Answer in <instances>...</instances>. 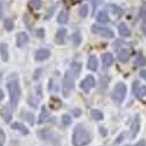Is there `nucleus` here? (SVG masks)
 Returning a JSON list of instances; mask_svg holds the SVG:
<instances>
[{"instance_id":"20e7f679","label":"nucleus","mask_w":146,"mask_h":146,"mask_svg":"<svg viewBox=\"0 0 146 146\" xmlns=\"http://www.w3.org/2000/svg\"><path fill=\"white\" fill-rule=\"evenodd\" d=\"M74 89V75L71 74V71L68 70L66 71L63 81H62V92L64 97H68L70 92Z\"/></svg>"},{"instance_id":"6ab92c4d","label":"nucleus","mask_w":146,"mask_h":146,"mask_svg":"<svg viewBox=\"0 0 146 146\" xmlns=\"http://www.w3.org/2000/svg\"><path fill=\"white\" fill-rule=\"evenodd\" d=\"M49 118V111L47 110V108L43 105L41 108V113H40V117H39V124H42L44 121Z\"/></svg>"},{"instance_id":"ddd939ff","label":"nucleus","mask_w":146,"mask_h":146,"mask_svg":"<svg viewBox=\"0 0 146 146\" xmlns=\"http://www.w3.org/2000/svg\"><path fill=\"white\" fill-rule=\"evenodd\" d=\"M118 32H119V35L123 36V38H129V36H131V31L129 29V27H127V25L125 22L119 23Z\"/></svg>"},{"instance_id":"4468645a","label":"nucleus","mask_w":146,"mask_h":146,"mask_svg":"<svg viewBox=\"0 0 146 146\" xmlns=\"http://www.w3.org/2000/svg\"><path fill=\"white\" fill-rule=\"evenodd\" d=\"M102 62H103V66L104 68H108L110 67L112 63H113V56L111 53H105L102 55Z\"/></svg>"},{"instance_id":"1a4fd4ad","label":"nucleus","mask_w":146,"mask_h":146,"mask_svg":"<svg viewBox=\"0 0 146 146\" xmlns=\"http://www.w3.org/2000/svg\"><path fill=\"white\" fill-rule=\"evenodd\" d=\"M133 92L138 97V98H143L144 96H146V87L139 86V82L136 81L133 83Z\"/></svg>"},{"instance_id":"2f4dec72","label":"nucleus","mask_w":146,"mask_h":146,"mask_svg":"<svg viewBox=\"0 0 146 146\" xmlns=\"http://www.w3.org/2000/svg\"><path fill=\"white\" fill-rule=\"evenodd\" d=\"M62 123L64 125H69L71 123V118L69 117V115H63L62 116Z\"/></svg>"},{"instance_id":"f03ea898","label":"nucleus","mask_w":146,"mask_h":146,"mask_svg":"<svg viewBox=\"0 0 146 146\" xmlns=\"http://www.w3.org/2000/svg\"><path fill=\"white\" fill-rule=\"evenodd\" d=\"M7 89L9 92V100H11V106L15 109L18 106V103L20 101L21 97V89H20V84L18 80L9 81L7 83Z\"/></svg>"},{"instance_id":"f8f14e48","label":"nucleus","mask_w":146,"mask_h":146,"mask_svg":"<svg viewBox=\"0 0 146 146\" xmlns=\"http://www.w3.org/2000/svg\"><path fill=\"white\" fill-rule=\"evenodd\" d=\"M11 127L13 129V130H15V131H18L19 133H21V135H28L29 133V130L23 125V124H21V123H19V121H15V123H13L11 125Z\"/></svg>"},{"instance_id":"0eeeda50","label":"nucleus","mask_w":146,"mask_h":146,"mask_svg":"<svg viewBox=\"0 0 146 146\" xmlns=\"http://www.w3.org/2000/svg\"><path fill=\"white\" fill-rule=\"evenodd\" d=\"M140 130V116L137 113L135 116V119H133L132 124H131V138H136L138 132Z\"/></svg>"},{"instance_id":"72a5a7b5","label":"nucleus","mask_w":146,"mask_h":146,"mask_svg":"<svg viewBox=\"0 0 146 146\" xmlns=\"http://www.w3.org/2000/svg\"><path fill=\"white\" fill-rule=\"evenodd\" d=\"M139 17H140L141 19H146V7H143V8L140 9V12H139Z\"/></svg>"},{"instance_id":"6e6552de","label":"nucleus","mask_w":146,"mask_h":146,"mask_svg":"<svg viewBox=\"0 0 146 146\" xmlns=\"http://www.w3.org/2000/svg\"><path fill=\"white\" fill-rule=\"evenodd\" d=\"M49 57H50V52L46 49V48H41V49L36 50V53H35V60L38 61V62H42V61L49 58Z\"/></svg>"},{"instance_id":"9b49d317","label":"nucleus","mask_w":146,"mask_h":146,"mask_svg":"<svg viewBox=\"0 0 146 146\" xmlns=\"http://www.w3.org/2000/svg\"><path fill=\"white\" fill-rule=\"evenodd\" d=\"M28 35L26 34V33H23V32H21V33H18V35H17V46L18 47H23V46H26L27 43H28Z\"/></svg>"},{"instance_id":"b1692460","label":"nucleus","mask_w":146,"mask_h":146,"mask_svg":"<svg viewBox=\"0 0 146 146\" xmlns=\"http://www.w3.org/2000/svg\"><path fill=\"white\" fill-rule=\"evenodd\" d=\"M136 64L138 67H143L146 64V58L144 57V55L141 53H138V55L136 56Z\"/></svg>"},{"instance_id":"423d86ee","label":"nucleus","mask_w":146,"mask_h":146,"mask_svg":"<svg viewBox=\"0 0 146 146\" xmlns=\"http://www.w3.org/2000/svg\"><path fill=\"white\" fill-rule=\"evenodd\" d=\"M95 86H96V81H95L92 75L86 76V77H84V80L81 82V88L86 92H89L91 90V88H94Z\"/></svg>"},{"instance_id":"39448f33","label":"nucleus","mask_w":146,"mask_h":146,"mask_svg":"<svg viewBox=\"0 0 146 146\" xmlns=\"http://www.w3.org/2000/svg\"><path fill=\"white\" fill-rule=\"evenodd\" d=\"M91 32L100 35V36H103V38H108V39H112L115 38V33L108 27H103V26H100V25H92L91 26Z\"/></svg>"},{"instance_id":"aec40b11","label":"nucleus","mask_w":146,"mask_h":146,"mask_svg":"<svg viewBox=\"0 0 146 146\" xmlns=\"http://www.w3.org/2000/svg\"><path fill=\"white\" fill-rule=\"evenodd\" d=\"M97 21H98L100 23H108L109 21H110V18H109L108 13L105 11H101L98 14H97Z\"/></svg>"},{"instance_id":"7ed1b4c3","label":"nucleus","mask_w":146,"mask_h":146,"mask_svg":"<svg viewBox=\"0 0 146 146\" xmlns=\"http://www.w3.org/2000/svg\"><path fill=\"white\" fill-rule=\"evenodd\" d=\"M126 92H127L126 84L123 82H118L112 90V95H111L112 101L117 104H121V102L124 101L125 96H126Z\"/></svg>"},{"instance_id":"cd10ccee","label":"nucleus","mask_w":146,"mask_h":146,"mask_svg":"<svg viewBox=\"0 0 146 146\" xmlns=\"http://www.w3.org/2000/svg\"><path fill=\"white\" fill-rule=\"evenodd\" d=\"M41 5H42L41 0H31V1H29V6L32 8H34V9H40Z\"/></svg>"},{"instance_id":"7c9ffc66","label":"nucleus","mask_w":146,"mask_h":146,"mask_svg":"<svg viewBox=\"0 0 146 146\" xmlns=\"http://www.w3.org/2000/svg\"><path fill=\"white\" fill-rule=\"evenodd\" d=\"M5 141H6V135H5L4 130L0 127V146H4Z\"/></svg>"},{"instance_id":"9d476101","label":"nucleus","mask_w":146,"mask_h":146,"mask_svg":"<svg viewBox=\"0 0 146 146\" xmlns=\"http://www.w3.org/2000/svg\"><path fill=\"white\" fill-rule=\"evenodd\" d=\"M66 38H67V29L66 28H60L56 32V35H55V42L57 44H63L66 42Z\"/></svg>"},{"instance_id":"f704fd0d","label":"nucleus","mask_w":146,"mask_h":146,"mask_svg":"<svg viewBox=\"0 0 146 146\" xmlns=\"http://www.w3.org/2000/svg\"><path fill=\"white\" fill-rule=\"evenodd\" d=\"M90 1L92 3V7H94V12H95V8H96V6L101 4V0H90Z\"/></svg>"},{"instance_id":"c9c22d12","label":"nucleus","mask_w":146,"mask_h":146,"mask_svg":"<svg viewBox=\"0 0 146 146\" xmlns=\"http://www.w3.org/2000/svg\"><path fill=\"white\" fill-rule=\"evenodd\" d=\"M125 137V133H121V135L117 138V140H116V144H119V143H121V141H123V138Z\"/></svg>"},{"instance_id":"2eb2a0df","label":"nucleus","mask_w":146,"mask_h":146,"mask_svg":"<svg viewBox=\"0 0 146 146\" xmlns=\"http://www.w3.org/2000/svg\"><path fill=\"white\" fill-rule=\"evenodd\" d=\"M88 69L91 70V71H96L97 68H98V60H97V57L95 55H91L88 60Z\"/></svg>"},{"instance_id":"ea45409f","label":"nucleus","mask_w":146,"mask_h":146,"mask_svg":"<svg viewBox=\"0 0 146 146\" xmlns=\"http://www.w3.org/2000/svg\"><path fill=\"white\" fill-rule=\"evenodd\" d=\"M140 76H141V77H143V78L146 81V71H145V70H143V71L140 72Z\"/></svg>"},{"instance_id":"79ce46f5","label":"nucleus","mask_w":146,"mask_h":146,"mask_svg":"<svg viewBox=\"0 0 146 146\" xmlns=\"http://www.w3.org/2000/svg\"><path fill=\"white\" fill-rule=\"evenodd\" d=\"M3 100H4V91L0 90V102H1Z\"/></svg>"},{"instance_id":"bb28decb","label":"nucleus","mask_w":146,"mask_h":146,"mask_svg":"<svg viewBox=\"0 0 146 146\" xmlns=\"http://www.w3.org/2000/svg\"><path fill=\"white\" fill-rule=\"evenodd\" d=\"M91 116L95 120H102L103 119V113L100 110H91Z\"/></svg>"},{"instance_id":"a878e982","label":"nucleus","mask_w":146,"mask_h":146,"mask_svg":"<svg viewBox=\"0 0 146 146\" xmlns=\"http://www.w3.org/2000/svg\"><path fill=\"white\" fill-rule=\"evenodd\" d=\"M72 42H74L75 46L81 44V42H82V36H81L80 32H75L74 34H72Z\"/></svg>"},{"instance_id":"58836bf2","label":"nucleus","mask_w":146,"mask_h":146,"mask_svg":"<svg viewBox=\"0 0 146 146\" xmlns=\"http://www.w3.org/2000/svg\"><path fill=\"white\" fill-rule=\"evenodd\" d=\"M141 32L146 35V21H145V22L143 23V25H141Z\"/></svg>"},{"instance_id":"e433bc0d","label":"nucleus","mask_w":146,"mask_h":146,"mask_svg":"<svg viewBox=\"0 0 146 146\" xmlns=\"http://www.w3.org/2000/svg\"><path fill=\"white\" fill-rule=\"evenodd\" d=\"M82 115V111L80 110V109H75L74 110V116L75 117H78V116H81Z\"/></svg>"},{"instance_id":"a211bd4d","label":"nucleus","mask_w":146,"mask_h":146,"mask_svg":"<svg viewBox=\"0 0 146 146\" xmlns=\"http://www.w3.org/2000/svg\"><path fill=\"white\" fill-rule=\"evenodd\" d=\"M81 69H82V64L80 62H72L71 63V70L70 71H71V74L74 75V78L80 75Z\"/></svg>"},{"instance_id":"c756f323","label":"nucleus","mask_w":146,"mask_h":146,"mask_svg":"<svg viewBox=\"0 0 146 146\" xmlns=\"http://www.w3.org/2000/svg\"><path fill=\"white\" fill-rule=\"evenodd\" d=\"M109 8H110V11L112 12L113 14H116V15H120L121 14V9L118 7V6H116V5H109Z\"/></svg>"},{"instance_id":"f257e3e1","label":"nucleus","mask_w":146,"mask_h":146,"mask_svg":"<svg viewBox=\"0 0 146 146\" xmlns=\"http://www.w3.org/2000/svg\"><path fill=\"white\" fill-rule=\"evenodd\" d=\"M91 143L90 132L82 124H77L72 132V145L74 146H87Z\"/></svg>"},{"instance_id":"5701e85b","label":"nucleus","mask_w":146,"mask_h":146,"mask_svg":"<svg viewBox=\"0 0 146 146\" xmlns=\"http://www.w3.org/2000/svg\"><path fill=\"white\" fill-rule=\"evenodd\" d=\"M4 27H5V29H6V31H8V32L13 31V28H14L13 20L9 19V18H6V19L4 20Z\"/></svg>"},{"instance_id":"4be33fe9","label":"nucleus","mask_w":146,"mask_h":146,"mask_svg":"<svg viewBox=\"0 0 146 146\" xmlns=\"http://www.w3.org/2000/svg\"><path fill=\"white\" fill-rule=\"evenodd\" d=\"M1 116L4 117V119H5L6 123H9V120H11V118H12V112L9 111V108H8V106H5L3 110H1Z\"/></svg>"},{"instance_id":"f3484780","label":"nucleus","mask_w":146,"mask_h":146,"mask_svg":"<svg viewBox=\"0 0 146 146\" xmlns=\"http://www.w3.org/2000/svg\"><path fill=\"white\" fill-rule=\"evenodd\" d=\"M68 20H69L68 13L66 11H61L58 13V15H57V22L61 23V25H66V23L68 22Z\"/></svg>"},{"instance_id":"393cba45","label":"nucleus","mask_w":146,"mask_h":146,"mask_svg":"<svg viewBox=\"0 0 146 146\" xmlns=\"http://www.w3.org/2000/svg\"><path fill=\"white\" fill-rule=\"evenodd\" d=\"M88 12H89L88 5H82V6L80 7V9H78V15H80L81 18H86V17L88 15Z\"/></svg>"},{"instance_id":"412c9836","label":"nucleus","mask_w":146,"mask_h":146,"mask_svg":"<svg viewBox=\"0 0 146 146\" xmlns=\"http://www.w3.org/2000/svg\"><path fill=\"white\" fill-rule=\"evenodd\" d=\"M0 55H1L3 61L8 60V47L6 43H0Z\"/></svg>"},{"instance_id":"a19ab883","label":"nucleus","mask_w":146,"mask_h":146,"mask_svg":"<svg viewBox=\"0 0 146 146\" xmlns=\"http://www.w3.org/2000/svg\"><path fill=\"white\" fill-rule=\"evenodd\" d=\"M100 131H101V133H102V135H103V136H105V135H106V133H108V132L105 131V129H104V127H101V129H100Z\"/></svg>"},{"instance_id":"dca6fc26","label":"nucleus","mask_w":146,"mask_h":146,"mask_svg":"<svg viewBox=\"0 0 146 146\" xmlns=\"http://www.w3.org/2000/svg\"><path fill=\"white\" fill-rule=\"evenodd\" d=\"M130 58V50L126 49V48H123L121 50L118 52V60L120 62H127Z\"/></svg>"},{"instance_id":"37998d69","label":"nucleus","mask_w":146,"mask_h":146,"mask_svg":"<svg viewBox=\"0 0 146 146\" xmlns=\"http://www.w3.org/2000/svg\"><path fill=\"white\" fill-rule=\"evenodd\" d=\"M3 4H0V19H1V17H3Z\"/></svg>"},{"instance_id":"c85d7f7f","label":"nucleus","mask_w":146,"mask_h":146,"mask_svg":"<svg viewBox=\"0 0 146 146\" xmlns=\"http://www.w3.org/2000/svg\"><path fill=\"white\" fill-rule=\"evenodd\" d=\"M23 118H25L29 124H34V115L33 113H29V112H23V115H21Z\"/></svg>"},{"instance_id":"473e14b6","label":"nucleus","mask_w":146,"mask_h":146,"mask_svg":"<svg viewBox=\"0 0 146 146\" xmlns=\"http://www.w3.org/2000/svg\"><path fill=\"white\" fill-rule=\"evenodd\" d=\"M36 36L40 39H43L44 38V29L43 28H39L38 31H36Z\"/></svg>"},{"instance_id":"4c0bfd02","label":"nucleus","mask_w":146,"mask_h":146,"mask_svg":"<svg viewBox=\"0 0 146 146\" xmlns=\"http://www.w3.org/2000/svg\"><path fill=\"white\" fill-rule=\"evenodd\" d=\"M135 146H146V141H145V140H140V141H138Z\"/></svg>"}]
</instances>
